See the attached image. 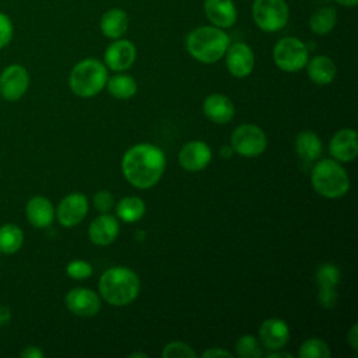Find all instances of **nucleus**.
<instances>
[{"mask_svg":"<svg viewBox=\"0 0 358 358\" xmlns=\"http://www.w3.org/2000/svg\"><path fill=\"white\" fill-rule=\"evenodd\" d=\"M165 155L162 150L150 143L136 144L122 158V172L126 180L138 189L157 185L165 171Z\"/></svg>","mask_w":358,"mask_h":358,"instance_id":"obj_1","label":"nucleus"},{"mask_svg":"<svg viewBox=\"0 0 358 358\" xmlns=\"http://www.w3.org/2000/svg\"><path fill=\"white\" fill-rule=\"evenodd\" d=\"M229 43V35L222 28L214 25L197 27L186 36V50L193 59L204 64L222 59Z\"/></svg>","mask_w":358,"mask_h":358,"instance_id":"obj_2","label":"nucleus"},{"mask_svg":"<svg viewBox=\"0 0 358 358\" xmlns=\"http://www.w3.org/2000/svg\"><path fill=\"white\" fill-rule=\"evenodd\" d=\"M98 288L101 296L113 306L131 303L140 292L138 275L129 267L115 266L103 271Z\"/></svg>","mask_w":358,"mask_h":358,"instance_id":"obj_3","label":"nucleus"},{"mask_svg":"<svg viewBox=\"0 0 358 358\" xmlns=\"http://www.w3.org/2000/svg\"><path fill=\"white\" fill-rule=\"evenodd\" d=\"M106 66L101 60L94 57L80 60L73 67L69 77L70 90L81 98H90L96 95L106 85Z\"/></svg>","mask_w":358,"mask_h":358,"instance_id":"obj_4","label":"nucleus"},{"mask_svg":"<svg viewBox=\"0 0 358 358\" xmlns=\"http://www.w3.org/2000/svg\"><path fill=\"white\" fill-rule=\"evenodd\" d=\"M312 186L319 194L327 199H337L348 192L350 178L336 159L326 158L313 166Z\"/></svg>","mask_w":358,"mask_h":358,"instance_id":"obj_5","label":"nucleus"},{"mask_svg":"<svg viewBox=\"0 0 358 358\" xmlns=\"http://www.w3.org/2000/svg\"><path fill=\"white\" fill-rule=\"evenodd\" d=\"M252 17L264 32H278L288 24L289 7L285 0H253Z\"/></svg>","mask_w":358,"mask_h":358,"instance_id":"obj_6","label":"nucleus"},{"mask_svg":"<svg viewBox=\"0 0 358 358\" xmlns=\"http://www.w3.org/2000/svg\"><path fill=\"white\" fill-rule=\"evenodd\" d=\"M273 59L280 70L295 73L306 66L309 50L301 39L295 36H284L274 45Z\"/></svg>","mask_w":358,"mask_h":358,"instance_id":"obj_7","label":"nucleus"},{"mask_svg":"<svg viewBox=\"0 0 358 358\" xmlns=\"http://www.w3.org/2000/svg\"><path fill=\"white\" fill-rule=\"evenodd\" d=\"M267 147L264 131L256 124L245 123L238 126L231 136V148L242 157H257Z\"/></svg>","mask_w":358,"mask_h":358,"instance_id":"obj_8","label":"nucleus"},{"mask_svg":"<svg viewBox=\"0 0 358 358\" xmlns=\"http://www.w3.org/2000/svg\"><path fill=\"white\" fill-rule=\"evenodd\" d=\"M29 87V74L21 64H10L0 73V95L8 102L21 99Z\"/></svg>","mask_w":358,"mask_h":358,"instance_id":"obj_9","label":"nucleus"},{"mask_svg":"<svg viewBox=\"0 0 358 358\" xmlns=\"http://www.w3.org/2000/svg\"><path fill=\"white\" fill-rule=\"evenodd\" d=\"M88 211V199L83 193H70L63 197L55 211L57 221L66 227L71 228L80 224Z\"/></svg>","mask_w":358,"mask_h":358,"instance_id":"obj_10","label":"nucleus"},{"mask_svg":"<svg viewBox=\"0 0 358 358\" xmlns=\"http://www.w3.org/2000/svg\"><path fill=\"white\" fill-rule=\"evenodd\" d=\"M224 56H225L227 69L234 77L243 78L253 71L255 53L249 45L243 42L229 43Z\"/></svg>","mask_w":358,"mask_h":358,"instance_id":"obj_11","label":"nucleus"},{"mask_svg":"<svg viewBox=\"0 0 358 358\" xmlns=\"http://www.w3.org/2000/svg\"><path fill=\"white\" fill-rule=\"evenodd\" d=\"M137 50L133 42L127 39H115L105 50V66L113 71H124L136 62Z\"/></svg>","mask_w":358,"mask_h":358,"instance_id":"obj_12","label":"nucleus"},{"mask_svg":"<svg viewBox=\"0 0 358 358\" xmlns=\"http://www.w3.org/2000/svg\"><path fill=\"white\" fill-rule=\"evenodd\" d=\"M64 301L67 309L81 317L95 316L101 309L98 294L90 288H73L67 292Z\"/></svg>","mask_w":358,"mask_h":358,"instance_id":"obj_13","label":"nucleus"},{"mask_svg":"<svg viewBox=\"0 0 358 358\" xmlns=\"http://www.w3.org/2000/svg\"><path fill=\"white\" fill-rule=\"evenodd\" d=\"M211 161V150L204 141H189L179 151V164L185 171H203Z\"/></svg>","mask_w":358,"mask_h":358,"instance_id":"obj_14","label":"nucleus"},{"mask_svg":"<svg viewBox=\"0 0 358 358\" xmlns=\"http://www.w3.org/2000/svg\"><path fill=\"white\" fill-rule=\"evenodd\" d=\"M259 337L266 350H281L289 341V327L282 319L270 317L260 324Z\"/></svg>","mask_w":358,"mask_h":358,"instance_id":"obj_15","label":"nucleus"},{"mask_svg":"<svg viewBox=\"0 0 358 358\" xmlns=\"http://www.w3.org/2000/svg\"><path fill=\"white\" fill-rule=\"evenodd\" d=\"M204 14L211 25L222 29L231 28L238 18V11L234 0H206Z\"/></svg>","mask_w":358,"mask_h":358,"instance_id":"obj_16","label":"nucleus"},{"mask_svg":"<svg viewBox=\"0 0 358 358\" xmlns=\"http://www.w3.org/2000/svg\"><path fill=\"white\" fill-rule=\"evenodd\" d=\"M329 150L336 161L350 162L358 154L357 131L354 129H341L330 140Z\"/></svg>","mask_w":358,"mask_h":358,"instance_id":"obj_17","label":"nucleus"},{"mask_svg":"<svg viewBox=\"0 0 358 358\" xmlns=\"http://www.w3.org/2000/svg\"><path fill=\"white\" fill-rule=\"evenodd\" d=\"M316 280L319 284V301L323 306L330 308L336 302V285L340 280V271L334 264H322L316 271Z\"/></svg>","mask_w":358,"mask_h":358,"instance_id":"obj_18","label":"nucleus"},{"mask_svg":"<svg viewBox=\"0 0 358 358\" xmlns=\"http://www.w3.org/2000/svg\"><path fill=\"white\" fill-rule=\"evenodd\" d=\"M119 234V222L117 220L108 214L103 213L98 215L88 228V236L92 243L98 246H106L112 243Z\"/></svg>","mask_w":358,"mask_h":358,"instance_id":"obj_19","label":"nucleus"},{"mask_svg":"<svg viewBox=\"0 0 358 358\" xmlns=\"http://www.w3.org/2000/svg\"><path fill=\"white\" fill-rule=\"evenodd\" d=\"M25 215L32 227L46 228L55 220V208L49 199L43 196H34L25 206Z\"/></svg>","mask_w":358,"mask_h":358,"instance_id":"obj_20","label":"nucleus"},{"mask_svg":"<svg viewBox=\"0 0 358 358\" xmlns=\"http://www.w3.org/2000/svg\"><path fill=\"white\" fill-rule=\"evenodd\" d=\"M203 110H204L206 116L217 124L228 123L235 115V106H234L232 101L224 94L208 95L204 99Z\"/></svg>","mask_w":358,"mask_h":358,"instance_id":"obj_21","label":"nucleus"},{"mask_svg":"<svg viewBox=\"0 0 358 358\" xmlns=\"http://www.w3.org/2000/svg\"><path fill=\"white\" fill-rule=\"evenodd\" d=\"M129 27L127 13L122 8H110L103 13L99 21L101 32L109 39L122 38Z\"/></svg>","mask_w":358,"mask_h":358,"instance_id":"obj_22","label":"nucleus"},{"mask_svg":"<svg viewBox=\"0 0 358 358\" xmlns=\"http://www.w3.org/2000/svg\"><path fill=\"white\" fill-rule=\"evenodd\" d=\"M306 71L310 81H313L317 85H326L334 80L337 69L334 62L329 56L319 55L308 60Z\"/></svg>","mask_w":358,"mask_h":358,"instance_id":"obj_23","label":"nucleus"},{"mask_svg":"<svg viewBox=\"0 0 358 358\" xmlns=\"http://www.w3.org/2000/svg\"><path fill=\"white\" fill-rule=\"evenodd\" d=\"M295 150L296 154L303 159V161H315L322 155V141L317 137L316 133L310 130L301 131L296 138H295Z\"/></svg>","mask_w":358,"mask_h":358,"instance_id":"obj_24","label":"nucleus"},{"mask_svg":"<svg viewBox=\"0 0 358 358\" xmlns=\"http://www.w3.org/2000/svg\"><path fill=\"white\" fill-rule=\"evenodd\" d=\"M337 24V10L331 6L319 7L309 18V28L316 35H326Z\"/></svg>","mask_w":358,"mask_h":358,"instance_id":"obj_25","label":"nucleus"},{"mask_svg":"<svg viewBox=\"0 0 358 358\" xmlns=\"http://www.w3.org/2000/svg\"><path fill=\"white\" fill-rule=\"evenodd\" d=\"M116 214L124 222H136L145 214V204L137 196H127L119 200Z\"/></svg>","mask_w":358,"mask_h":358,"instance_id":"obj_26","label":"nucleus"},{"mask_svg":"<svg viewBox=\"0 0 358 358\" xmlns=\"http://www.w3.org/2000/svg\"><path fill=\"white\" fill-rule=\"evenodd\" d=\"M24 243V232L15 224H4L0 227V253L13 255L21 249Z\"/></svg>","mask_w":358,"mask_h":358,"instance_id":"obj_27","label":"nucleus"},{"mask_svg":"<svg viewBox=\"0 0 358 358\" xmlns=\"http://www.w3.org/2000/svg\"><path fill=\"white\" fill-rule=\"evenodd\" d=\"M108 91L117 99H129L137 92V83L131 76L116 74L106 81Z\"/></svg>","mask_w":358,"mask_h":358,"instance_id":"obj_28","label":"nucleus"},{"mask_svg":"<svg viewBox=\"0 0 358 358\" xmlns=\"http://www.w3.org/2000/svg\"><path fill=\"white\" fill-rule=\"evenodd\" d=\"M329 345L320 338H309L299 347V358H330Z\"/></svg>","mask_w":358,"mask_h":358,"instance_id":"obj_29","label":"nucleus"},{"mask_svg":"<svg viewBox=\"0 0 358 358\" xmlns=\"http://www.w3.org/2000/svg\"><path fill=\"white\" fill-rule=\"evenodd\" d=\"M236 354L241 358H259L262 357V350L257 338L250 334L241 336L236 341Z\"/></svg>","mask_w":358,"mask_h":358,"instance_id":"obj_30","label":"nucleus"},{"mask_svg":"<svg viewBox=\"0 0 358 358\" xmlns=\"http://www.w3.org/2000/svg\"><path fill=\"white\" fill-rule=\"evenodd\" d=\"M164 358H196V352L193 348L182 341L168 343L162 350Z\"/></svg>","mask_w":358,"mask_h":358,"instance_id":"obj_31","label":"nucleus"},{"mask_svg":"<svg viewBox=\"0 0 358 358\" xmlns=\"http://www.w3.org/2000/svg\"><path fill=\"white\" fill-rule=\"evenodd\" d=\"M66 273L74 280H84L92 274V266L85 260H71L66 266Z\"/></svg>","mask_w":358,"mask_h":358,"instance_id":"obj_32","label":"nucleus"},{"mask_svg":"<svg viewBox=\"0 0 358 358\" xmlns=\"http://www.w3.org/2000/svg\"><path fill=\"white\" fill-rule=\"evenodd\" d=\"M14 35V27L10 17L6 13L0 11V49L6 48Z\"/></svg>","mask_w":358,"mask_h":358,"instance_id":"obj_33","label":"nucleus"},{"mask_svg":"<svg viewBox=\"0 0 358 358\" xmlns=\"http://www.w3.org/2000/svg\"><path fill=\"white\" fill-rule=\"evenodd\" d=\"M113 196L108 190H101L94 196V206L101 213H109L113 207Z\"/></svg>","mask_w":358,"mask_h":358,"instance_id":"obj_34","label":"nucleus"},{"mask_svg":"<svg viewBox=\"0 0 358 358\" xmlns=\"http://www.w3.org/2000/svg\"><path fill=\"white\" fill-rule=\"evenodd\" d=\"M43 355H45V352L36 345H28L20 352L21 358H42Z\"/></svg>","mask_w":358,"mask_h":358,"instance_id":"obj_35","label":"nucleus"},{"mask_svg":"<svg viewBox=\"0 0 358 358\" xmlns=\"http://www.w3.org/2000/svg\"><path fill=\"white\" fill-rule=\"evenodd\" d=\"M204 358H215V357H228V358H232V352H229L228 350H224L221 347H214V348H210V350H206L203 354H201Z\"/></svg>","mask_w":358,"mask_h":358,"instance_id":"obj_36","label":"nucleus"},{"mask_svg":"<svg viewBox=\"0 0 358 358\" xmlns=\"http://www.w3.org/2000/svg\"><path fill=\"white\" fill-rule=\"evenodd\" d=\"M357 331H358L357 324H354V326L351 327L348 336H347V343L350 344V347H351L354 351L358 350V336H357Z\"/></svg>","mask_w":358,"mask_h":358,"instance_id":"obj_37","label":"nucleus"},{"mask_svg":"<svg viewBox=\"0 0 358 358\" xmlns=\"http://www.w3.org/2000/svg\"><path fill=\"white\" fill-rule=\"evenodd\" d=\"M11 320V310L7 306L0 305V327L7 326Z\"/></svg>","mask_w":358,"mask_h":358,"instance_id":"obj_38","label":"nucleus"},{"mask_svg":"<svg viewBox=\"0 0 358 358\" xmlns=\"http://www.w3.org/2000/svg\"><path fill=\"white\" fill-rule=\"evenodd\" d=\"M281 357L292 358V355H291V354H288V352H281L280 350H274V351H271V352H268V354H267V358H281Z\"/></svg>","mask_w":358,"mask_h":358,"instance_id":"obj_39","label":"nucleus"},{"mask_svg":"<svg viewBox=\"0 0 358 358\" xmlns=\"http://www.w3.org/2000/svg\"><path fill=\"white\" fill-rule=\"evenodd\" d=\"M337 4L343 6V7H348V8H352L358 4V0H334Z\"/></svg>","mask_w":358,"mask_h":358,"instance_id":"obj_40","label":"nucleus"},{"mask_svg":"<svg viewBox=\"0 0 358 358\" xmlns=\"http://www.w3.org/2000/svg\"><path fill=\"white\" fill-rule=\"evenodd\" d=\"M232 151H234V150H232L231 147H222V148H221V155H224L225 158H229V157L232 155Z\"/></svg>","mask_w":358,"mask_h":358,"instance_id":"obj_41","label":"nucleus"},{"mask_svg":"<svg viewBox=\"0 0 358 358\" xmlns=\"http://www.w3.org/2000/svg\"><path fill=\"white\" fill-rule=\"evenodd\" d=\"M129 357H130V358H136V357H140V358H147V357H148V354H145V352H133V354H130Z\"/></svg>","mask_w":358,"mask_h":358,"instance_id":"obj_42","label":"nucleus"}]
</instances>
